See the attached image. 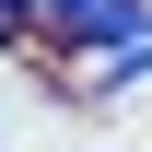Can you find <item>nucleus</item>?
<instances>
[{
    "label": "nucleus",
    "instance_id": "obj_1",
    "mask_svg": "<svg viewBox=\"0 0 152 152\" xmlns=\"http://www.w3.org/2000/svg\"><path fill=\"white\" fill-rule=\"evenodd\" d=\"M82 47H105V58H129L140 35H152V0H82V12H58Z\"/></svg>",
    "mask_w": 152,
    "mask_h": 152
},
{
    "label": "nucleus",
    "instance_id": "obj_2",
    "mask_svg": "<svg viewBox=\"0 0 152 152\" xmlns=\"http://www.w3.org/2000/svg\"><path fill=\"white\" fill-rule=\"evenodd\" d=\"M35 12H82V0H35Z\"/></svg>",
    "mask_w": 152,
    "mask_h": 152
}]
</instances>
